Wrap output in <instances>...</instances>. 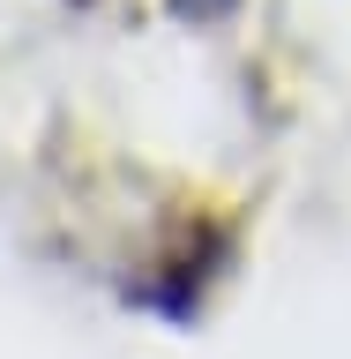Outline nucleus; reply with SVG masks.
I'll return each instance as SVG.
<instances>
[{"instance_id": "f257e3e1", "label": "nucleus", "mask_w": 351, "mask_h": 359, "mask_svg": "<svg viewBox=\"0 0 351 359\" xmlns=\"http://www.w3.org/2000/svg\"><path fill=\"white\" fill-rule=\"evenodd\" d=\"M172 8H179L187 22H217V15H232L240 0H172Z\"/></svg>"}]
</instances>
